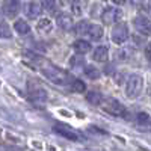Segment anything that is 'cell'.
I'll return each instance as SVG.
<instances>
[{
    "mask_svg": "<svg viewBox=\"0 0 151 151\" xmlns=\"http://www.w3.org/2000/svg\"><path fill=\"white\" fill-rule=\"evenodd\" d=\"M85 74L89 77L91 80H97L98 77H100V71L97 70V68H94V67H91V65H88V67H85Z\"/></svg>",
    "mask_w": 151,
    "mask_h": 151,
    "instance_id": "cell-20",
    "label": "cell"
},
{
    "mask_svg": "<svg viewBox=\"0 0 151 151\" xmlns=\"http://www.w3.org/2000/svg\"><path fill=\"white\" fill-rule=\"evenodd\" d=\"M12 33H11V29L8 24L5 23H0V38H11Z\"/></svg>",
    "mask_w": 151,
    "mask_h": 151,
    "instance_id": "cell-22",
    "label": "cell"
},
{
    "mask_svg": "<svg viewBox=\"0 0 151 151\" xmlns=\"http://www.w3.org/2000/svg\"><path fill=\"white\" fill-rule=\"evenodd\" d=\"M14 29L17 30V33L20 35H27L30 32V26L24 21V20H17L15 24H14Z\"/></svg>",
    "mask_w": 151,
    "mask_h": 151,
    "instance_id": "cell-16",
    "label": "cell"
},
{
    "mask_svg": "<svg viewBox=\"0 0 151 151\" xmlns=\"http://www.w3.org/2000/svg\"><path fill=\"white\" fill-rule=\"evenodd\" d=\"M53 130H55L56 133H59L60 136L67 137V139H71V141H77V139H79V134L76 133L74 130L68 129L67 125H64V124H56Z\"/></svg>",
    "mask_w": 151,
    "mask_h": 151,
    "instance_id": "cell-7",
    "label": "cell"
},
{
    "mask_svg": "<svg viewBox=\"0 0 151 151\" xmlns=\"http://www.w3.org/2000/svg\"><path fill=\"white\" fill-rule=\"evenodd\" d=\"M122 18V11L118 8H107L103 11L101 14V21L104 24H113V23H118Z\"/></svg>",
    "mask_w": 151,
    "mask_h": 151,
    "instance_id": "cell-5",
    "label": "cell"
},
{
    "mask_svg": "<svg viewBox=\"0 0 151 151\" xmlns=\"http://www.w3.org/2000/svg\"><path fill=\"white\" fill-rule=\"evenodd\" d=\"M137 122H139L141 125H148V124H150V116H148V113L141 112L139 115H137Z\"/></svg>",
    "mask_w": 151,
    "mask_h": 151,
    "instance_id": "cell-24",
    "label": "cell"
},
{
    "mask_svg": "<svg viewBox=\"0 0 151 151\" xmlns=\"http://www.w3.org/2000/svg\"><path fill=\"white\" fill-rule=\"evenodd\" d=\"M144 89V79L141 74H132L125 83V95L129 98H136L142 94Z\"/></svg>",
    "mask_w": 151,
    "mask_h": 151,
    "instance_id": "cell-1",
    "label": "cell"
},
{
    "mask_svg": "<svg viewBox=\"0 0 151 151\" xmlns=\"http://www.w3.org/2000/svg\"><path fill=\"white\" fill-rule=\"evenodd\" d=\"M129 26L125 23H116L115 24V27L112 29V42L113 44H116V45H121L124 44L125 41H127V38H129Z\"/></svg>",
    "mask_w": 151,
    "mask_h": 151,
    "instance_id": "cell-4",
    "label": "cell"
},
{
    "mask_svg": "<svg viewBox=\"0 0 151 151\" xmlns=\"http://www.w3.org/2000/svg\"><path fill=\"white\" fill-rule=\"evenodd\" d=\"M92 58L95 62H106L107 58H109V48L106 45H100L94 50L92 53Z\"/></svg>",
    "mask_w": 151,
    "mask_h": 151,
    "instance_id": "cell-12",
    "label": "cell"
},
{
    "mask_svg": "<svg viewBox=\"0 0 151 151\" xmlns=\"http://www.w3.org/2000/svg\"><path fill=\"white\" fill-rule=\"evenodd\" d=\"M20 12L18 0H3V14L8 18H15Z\"/></svg>",
    "mask_w": 151,
    "mask_h": 151,
    "instance_id": "cell-6",
    "label": "cell"
},
{
    "mask_svg": "<svg viewBox=\"0 0 151 151\" xmlns=\"http://www.w3.org/2000/svg\"><path fill=\"white\" fill-rule=\"evenodd\" d=\"M127 0H112V3H115V5H124Z\"/></svg>",
    "mask_w": 151,
    "mask_h": 151,
    "instance_id": "cell-27",
    "label": "cell"
},
{
    "mask_svg": "<svg viewBox=\"0 0 151 151\" xmlns=\"http://www.w3.org/2000/svg\"><path fill=\"white\" fill-rule=\"evenodd\" d=\"M38 29H40V32L48 33V32H52L53 24H52V21H50L48 18H41L40 21H38Z\"/></svg>",
    "mask_w": 151,
    "mask_h": 151,
    "instance_id": "cell-18",
    "label": "cell"
},
{
    "mask_svg": "<svg viewBox=\"0 0 151 151\" xmlns=\"http://www.w3.org/2000/svg\"><path fill=\"white\" fill-rule=\"evenodd\" d=\"M86 101L97 106V104H100L103 101V95H101V92H98V91H91V92L86 94Z\"/></svg>",
    "mask_w": 151,
    "mask_h": 151,
    "instance_id": "cell-15",
    "label": "cell"
},
{
    "mask_svg": "<svg viewBox=\"0 0 151 151\" xmlns=\"http://www.w3.org/2000/svg\"><path fill=\"white\" fill-rule=\"evenodd\" d=\"M41 11H42V8H41V5L38 3V2H29L27 5H26V15L30 18V20H33V18H36V17H40V14H41Z\"/></svg>",
    "mask_w": 151,
    "mask_h": 151,
    "instance_id": "cell-10",
    "label": "cell"
},
{
    "mask_svg": "<svg viewBox=\"0 0 151 151\" xmlns=\"http://www.w3.org/2000/svg\"><path fill=\"white\" fill-rule=\"evenodd\" d=\"M73 47H74L76 53H77L79 56H83V55L91 52V44L88 42V41H85V40H77V41L74 42Z\"/></svg>",
    "mask_w": 151,
    "mask_h": 151,
    "instance_id": "cell-13",
    "label": "cell"
},
{
    "mask_svg": "<svg viewBox=\"0 0 151 151\" xmlns=\"http://www.w3.org/2000/svg\"><path fill=\"white\" fill-rule=\"evenodd\" d=\"M133 55V47H122L116 52V59L118 60H127Z\"/></svg>",
    "mask_w": 151,
    "mask_h": 151,
    "instance_id": "cell-17",
    "label": "cell"
},
{
    "mask_svg": "<svg viewBox=\"0 0 151 151\" xmlns=\"http://www.w3.org/2000/svg\"><path fill=\"white\" fill-rule=\"evenodd\" d=\"M56 24L62 30H70L73 27V24H74L73 23V17L70 14H67V12H62V14H59L58 18H56Z\"/></svg>",
    "mask_w": 151,
    "mask_h": 151,
    "instance_id": "cell-8",
    "label": "cell"
},
{
    "mask_svg": "<svg viewBox=\"0 0 151 151\" xmlns=\"http://www.w3.org/2000/svg\"><path fill=\"white\" fill-rule=\"evenodd\" d=\"M88 27H89V24H88V21H80L77 24V29H76V32L77 33H85L88 30Z\"/></svg>",
    "mask_w": 151,
    "mask_h": 151,
    "instance_id": "cell-25",
    "label": "cell"
},
{
    "mask_svg": "<svg viewBox=\"0 0 151 151\" xmlns=\"http://www.w3.org/2000/svg\"><path fill=\"white\" fill-rule=\"evenodd\" d=\"M86 33H88V36H89L92 41H98V40H101V38H103L104 30H103V27L100 26V24H92V26L88 27Z\"/></svg>",
    "mask_w": 151,
    "mask_h": 151,
    "instance_id": "cell-11",
    "label": "cell"
},
{
    "mask_svg": "<svg viewBox=\"0 0 151 151\" xmlns=\"http://www.w3.org/2000/svg\"><path fill=\"white\" fill-rule=\"evenodd\" d=\"M42 74L48 80H52L53 83H58V85H67L70 82V74L65 73L64 70L60 68H56V67H52V65H47L42 68Z\"/></svg>",
    "mask_w": 151,
    "mask_h": 151,
    "instance_id": "cell-2",
    "label": "cell"
},
{
    "mask_svg": "<svg viewBox=\"0 0 151 151\" xmlns=\"http://www.w3.org/2000/svg\"><path fill=\"white\" fill-rule=\"evenodd\" d=\"M73 11H74V14H76V15L82 14V8H79V5H77V3H74V5H73Z\"/></svg>",
    "mask_w": 151,
    "mask_h": 151,
    "instance_id": "cell-26",
    "label": "cell"
},
{
    "mask_svg": "<svg viewBox=\"0 0 151 151\" xmlns=\"http://www.w3.org/2000/svg\"><path fill=\"white\" fill-rule=\"evenodd\" d=\"M85 89H86V85L82 80H79V79L73 80V83H71V91L73 92H85Z\"/></svg>",
    "mask_w": 151,
    "mask_h": 151,
    "instance_id": "cell-21",
    "label": "cell"
},
{
    "mask_svg": "<svg viewBox=\"0 0 151 151\" xmlns=\"http://www.w3.org/2000/svg\"><path fill=\"white\" fill-rule=\"evenodd\" d=\"M44 5H45L47 11L56 12L60 8V0H44Z\"/></svg>",
    "mask_w": 151,
    "mask_h": 151,
    "instance_id": "cell-19",
    "label": "cell"
},
{
    "mask_svg": "<svg viewBox=\"0 0 151 151\" xmlns=\"http://www.w3.org/2000/svg\"><path fill=\"white\" fill-rule=\"evenodd\" d=\"M133 24H134V27L137 29V32H141L144 35H148L150 33V20L147 17H144V15L136 17L134 21H133Z\"/></svg>",
    "mask_w": 151,
    "mask_h": 151,
    "instance_id": "cell-9",
    "label": "cell"
},
{
    "mask_svg": "<svg viewBox=\"0 0 151 151\" xmlns=\"http://www.w3.org/2000/svg\"><path fill=\"white\" fill-rule=\"evenodd\" d=\"M103 110L110 113V115L113 116H125V113H127V109H125V106L118 101V100L115 98H107L104 100V103H103Z\"/></svg>",
    "mask_w": 151,
    "mask_h": 151,
    "instance_id": "cell-3",
    "label": "cell"
},
{
    "mask_svg": "<svg viewBox=\"0 0 151 151\" xmlns=\"http://www.w3.org/2000/svg\"><path fill=\"white\" fill-rule=\"evenodd\" d=\"M0 17H2V11H0Z\"/></svg>",
    "mask_w": 151,
    "mask_h": 151,
    "instance_id": "cell-28",
    "label": "cell"
},
{
    "mask_svg": "<svg viewBox=\"0 0 151 151\" xmlns=\"http://www.w3.org/2000/svg\"><path fill=\"white\" fill-rule=\"evenodd\" d=\"M47 91L42 89V88H38V89H33L30 92V101L33 103H45L47 101Z\"/></svg>",
    "mask_w": 151,
    "mask_h": 151,
    "instance_id": "cell-14",
    "label": "cell"
},
{
    "mask_svg": "<svg viewBox=\"0 0 151 151\" xmlns=\"http://www.w3.org/2000/svg\"><path fill=\"white\" fill-rule=\"evenodd\" d=\"M70 64H71V67H82V65H85V60H83V58L82 56H79V55H76L74 58H71L70 59Z\"/></svg>",
    "mask_w": 151,
    "mask_h": 151,
    "instance_id": "cell-23",
    "label": "cell"
}]
</instances>
